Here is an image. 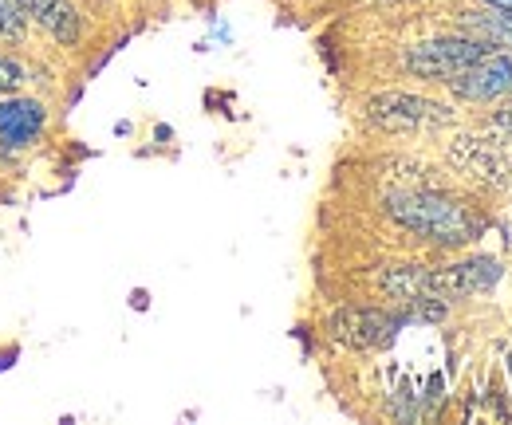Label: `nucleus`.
I'll return each mask as SVG.
<instances>
[{
	"label": "nucleus",
	"mask_w": 512,
	"mask_h": 425,
	"mask_svg": "<svg viewBox=\"0 0 512 425\" xmlns=\"http://www.w3.org/2000/svg\"><path fill=\"white\" fill-rule=\"evenodd\" d=\"M386 213L402 229H410V233H418V237H426L434 244H469L489 229V221L473 205L453 201L446 193H430V189L394 193L386 201Z\"/></svg>",
	"instance_id": "obj_1"
},
{
	"label": "nucleus",
	"mask_w": 512,
	"mask_h": 425,
	"mask_svg": "<svg viewBox=\"0 0 512 425\" xmlns=\"http://www.w3.org/2000/svg\"><path fill=\"white\" fill-rule=\"evenodd\" d=\"M402 315H390L383 307H339L327 315V335L351 351H383L398 339Z\"/></svg>",
	"instance_id": "obj_2"
},
{
	"label": "nucleus",
	"mask_w": 512,
	"mask_h": 425,
	"mask_svg": "<svg viewBox=\"0 0 512 425\" xmlns=\"http://www.w3.org/2000/svg\"><path fill=\"white\" fill-rule=\"evenodd\" d=\"M367 122L386 134H410V130H426V126H446L453 122V111L434 99H422V95L383 91V95L367 99Z\"/></svg>",
	"instance_id": "obj_3"
},
{
	"label": "nucleus",
	"mask_w": 512,
	"mask_h": 425,
	"mask_svg": "<svg viewBox=\"0 0 512 425\" xmlns=\"http://www.w3.org/2000/svg\"><path fill=\"white\" fill-rule=\"evenodd\" d=\"M485 52H489V44L477 40V36H438V40L414 44L406 52V71L418 75V79H442V83H449L453 75H461L469 63H477Z\"/></svg>",
	"instance_id": "obj_4"
},
{
	"label": "nucleus",
	"mask_w": 512,
	"mask_h": 425,
	"mask_svg": "<svg viewBox=\"0 0 512 425\" xmlns=\"http://www.w3.org/2000/svg\"><path fill=\"white\" fill-rule=\"evenodd\" d=\"M497 280H501V264L493 256H473V260H461L449 268H426V296L446 300V304L469 300V296L489 292Z\"/></svg>",
	"instance_id": "obj_5"
},
{
	"label": "nucleus",
	"mask_w": 512,
	"mask_h": 425,
	"mask_svg": "<svg viewBox=\"0 0 512 425\" xmlns=\"http://www.w3.org/2000/svg\"><path fill=\"white\" fill-rule=\"evenodd\" d=\"M453 95L461 103H489V99H505L512 95V60L509 56H493L485 52L477 63H469L461 75L449 79Z\"/></svg>",
	"instance_id": "obj_6"
},
{
	"label": "nucleus",
	"mask_w": 512,
	"mask_h": 425,
	"mask_svg": "<svg viewBox=\"0 0 512 425\" xmlns=\"http://www.w3.org/2000/svg\"><path fill=\"white\" fill-rule=\"evenodd\" d=\"M449 162H453V170H461L465 178L489 185V189H505L509 185V162L485 138H469V134L453 138L449 142Z\"/></svg>",
	"instance_id": "obj_7"
},
{
	"label": "nucleus",
	"mask_w": 512,
	"mask_h": 425,
	"mask_svg": "<svg viewBox=\"0 0 512 425\" xmlns=\"http://www.w3.org/2000/svg\"><path fill=\"white\" fill-rule=\"evenodd\" d=\"M44 107L36 99H8L0 103V142L4 146H32L44 130Z\"/></svg>",
	"instance_id": "obj_8"
},
{
	"label": "nucleus",
	"mask_w": 512,
	"mask_h": 425,
	"mask_svg": "<svg viewBox=\"0 0 512 425\" xmlns=\"http://www.w3.org/2000/svg\"><path fill=\"white\" fill-rule=\"evenodd\" d=\"M20 8H24V16L40 20L60 44H79L83 20H79V12H75L71 0H20Z\"/></svg>",
	"instance_id": "obj_9"
},
{
	"label": "nucleus",
	"mask_w": 512,
	"mask_h": 425,
	"mask_svg": "<svg viewBox=\"0 0 512 425\" xmlns=\"http://www.w3.org/2000/svg\"><path fill=\"white\" fill-rule=\"evenodd\" d=\"M465 28H469V36H477V40H485L489 48L493 44H501V48H512V12L505 8H477V12H465Z\"/></svg>",
	"instance_id": "obj_10"
},
{
	"label": "nucleus",
	"mask_w": 512,
	"mask_h": 425,
	"mask_svg": "<svg viewBox=\"0 0 512 425\" xmlns=\"http://www.w3.org/2000/svg\"><path fill=\"white\" fill-rule=\"evenodd\" d=\"M379 284H383L386 296H394V300H422L426 296V268L422 264H394V268H386L383 276H379Z\"/></svg>",
	"instance_id": "obj_11"
},
{
	"label": "nucleus",
	"mask_w": 512,
	"mask_h": 425,
	"mask_svg": "<svg viewBox=\"0 0 512 425\" xmlns=\"http://www.w3.org/2000/svg\"><path fill=\"white\" fill-rule=\"evenodd\" d=\"M0 36L4 40H20L24 36V8H20V0H0Z\"/></svg>",
	"instance_id": "obj_12"
},
{
	"label": "nucleus",
	"mask_w": 512,
	"mask_h": 425,
	"mask_svg": "<svg viewBox=\"0 0 512 425\" xmlns=\"http://www.w3.org/2000/svg\"><path fill=\"white\" fill-rule=\"evenodd\" d=\"M24 83V67L8 56H0V95H12Z\"/></svg>",
	"instance_id": "obj_13"
},
{
	"label": "nucleus",
	"mask_w": 512,
	"mask_h": 425,
	"mask_svg": "<svg viewBox=\"0 0 512 425\" xmlns=\"http://www.w3.org/2000/svg\"><path fill=\"white\" fill-rule=\"evenodd\" d=\"M493 130H501V134H512V103L505 107V111H497V115H493Z\"/></svg>",
	"instance_id": "obj_14"
},
{
	"label": "nucleus",
	"mask_w": 512,
	"mask_h": 425,
	"mask_svg": "<svg viewBox=\"0 0 512 425\" xmlns=\"http://www.w3.org/2000/svg\"><path fill=\"white\" fill-rule=\"evenodd\" d=\"M485 4H493V8H505V12H512V0H485Z\"/></svg>",
	"instance_id": "obj_15"
}]
</instances>
